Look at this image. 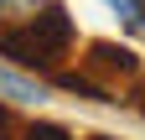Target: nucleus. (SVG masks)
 <instances>
[{
    "instance_id": "nucleus-1",
    "label": "nucleus",
    "mask_w": 145,
    "mask_h": 140,
    "mask_svg": "<svg viewBox=\"0 0 145 140\" xmlns=\"http://www.w3.org/2000/svg\"><path fill=\"white\" fill-rule=\"evenodd\" d=\"M78 26L57 0H0V57L31 73H62Z\"/></svg>"
},
{
    "instance_id": "nucleus-2",
    "label": "nucleus",
    "mask_w": 145,
    "mask_h": 140,
    "mask_svg": "<svg viewBox=\"0 0 145 140\" xmlns=\"http://www.w3.org/2000/svg\"><path fill=\"white\" fill-rule=\"evenodd\" d=\"M83 73H93V78H135V73H140V57H135L130 47L93 42L88 57H83Z\"/></svg>"
},
{
    "instance_id": "nucleus-3",
    "label": "nucleus",
    "mask_w": 145,
    "mask_h": 140,
    "mask_svg": "<svg viewBox=\"0 0 145 140\" xmlns=\"http://www.w3.org/2000/svg\"><path fill=\"white\" fill-rule=\"evenodd\" d=\"M0 94H5V104H47V83L36 78H16L0 67Z\"/></svg>"
},
{
    "instance_id": "nucleus-4",
    "label": "nucleus",
    "mask_w": 145,
    "mask_h": 140,
    "mask_svg": "<svg viewBox=\"0 0 145 140\" xmlns=\"http://www.w3.org/2000/svg\"><path fill=\"white\" fill-rule=\"evenodd\" d=\"M109 10L124 21V31H135V37H145V0H104Z\"/></svg>"
},
{
    "instance_id": "nucleus-5",
    "label": "nucleus",
    "mask_w": 145,
    "mask_h": 140,
    "mask_svg": "<svg viewBox=\"0 0 145 140\" xmlns=\"http://www.w3.org/2000/svg\"><path fill=\"white\" fill-rule=\"evenodd\" d=\"M21 140H72V135H67L62 125H26Z\"/></svg>"
},
{
    "instance_id": "nucleus-6",
    "label": "nucleus",
    "mask_w": 145,
    "mask_h": 140,
    "mask_svg": "<svg viewBox=\"0 0 145 140\" xmlns=\"http://www.w3.org/2000/svg\"><path fill=\"white\" fill-rule=\"evenodd\" d=\"M88 140H109V135H88Z\"/></svg>"
}]
</instances>
